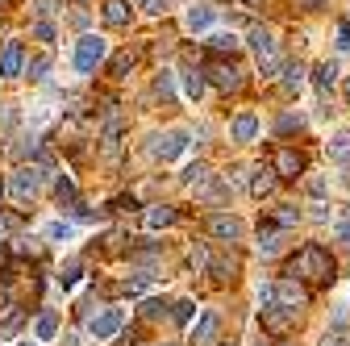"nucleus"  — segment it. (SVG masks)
<instances>
[{"label": "nucleus", "mask_w": 350, "mask_h": 346, "mask_svg": "<svg viewBox=\"0 0 350 346\" xmlns=\"http://www.w3.org/2000/svg\"><path fill=\"white\" fill-rule=\"evenodd\" d=\"M288 276H304V280H313V284H334V258L325 246L309 242V246H300V254L292 258V271Z\"/></svg>", "instance_id": "1"}, {"label": "nucleus", "mask_w": 350, "mask_h": 346, "mask_svg": "<svg viewBox=\"0 0 350 346\" xmlns=\"http://www.w3.org/2000/svg\"><path fill=\"white\" fill-rule=\"evenodd\" d=\"M258 321H262V334H271V338H280V342L296 330V309H284V305H280L275 292H271V284L262 288V313H258Z\"/></svg>", "instance_id": "2"}, {"label": "nucleus", "mask_w": 350, "mask_h": 346, "mask_svg": "<svg viewBox=\"0 0 350 346\" xmlns=\"http://www.w3.org/2000/svg\"><path fill=\"white\" fill-rule=\"evenodd\" d=\"M42 176H46V163H33V167H17L13 176H9V196L17 204H29L42 188Z\"/></svg>", "instance_id": "3"}, {"label": "nucleus", "mask_w": 350, "mask_h": 346, "mask_svg": "<svg viewBox=\"0 0 350 346\" xmlns=\"http://www.w3.org/2000/svg\"><path fill=\"white\" fill-rule=\"evenodd\" d=\"M105 59V38H96V34H83L79 42H75V71H96V63Z\"/></svg>", "instance_id": "4"}, {"label": "nucleus", "mask_w": 350, "mask_h": 346, "mask_svg": "<svg viewBox=\"0 0 350 346\" xmlns=\"http://www.w3.org/2000/svg\"><path fill=\"white\" fill-rule=\"evenodd\" d=\"M204 79H208V83H217L221 92H234V88H242V71H238V63H226V59L208 63V67H204Z\"/></svg>", "instance_id": "5"}, {"label": "nucleus", "mask_w": 350, "mask_h": 346, "mask_svg": "<svg viewBox=\"0 0 350 346\" xmlns=\"http://www.w3.org/2000/svg\"><path fill=\"white\" fill-rule=\"evenodd\" d=\"M271 171H275V180H296L300 171H304V155L292 150V146H280L271 155Z\"/></svg>", "instance_id": "6"}, {"label": "nucleus", "mask_w": 350, "mask_h": 346, "mask_svg": "<svg viewBox=\"0 0 350 346\" xmlns=\"http://www.w3.org/2000/svg\"><path fill=\"white\" fill-rule=\"evenodd\" d=\"M271 292H275V300H280L284 309H304V305H309V292H304V288L296 284V276L275 280V284H271Z\"/></svg>", "instance_id": "7"}, {"label": "nucleus", "mask_w": 350, "mask_h": 346, "mask_svg": "<svg viewBox=\"0 0 350 346\" xmlns=\"http://www.w3.org/2000/svg\"><path fill=\"white\" fill-rule=\"evenodd\" d=\"M121 321H125V313H121V309H100L92 321H88V330H92V338H96V342H105V338H113V334L121 330Z\"/></svg>", "instance_id": "8"}, {"label": "nucleus", "mask_w": 350, "mask_h": 346, "mask_svg": "<svg viewBox=\"0 0 350 346\" xmlns=\"http://www.w3.org/2000/svg\"><path fill=\"white\" fill-rule=\"evenodd\" d=\"M184 150H188V134H184V129H171V134L154 138V155H159L163 163H171V159H180Z\"/></svg>", "instance_id": "9"}, {"label": "nucleus", "mask_w": 350, "mask_h": 346, "mask_svg": "<svg viewBox=\"0 0 350 346\" xmlns=\"http://www.w3.org/2000/svg\"><path fill=\"white\" fill-rule=\"evenodd\" d=\"M25 71V51L21 42H5V51H0V75L5 79H17Z\"/></svg>", "instance_id": "10"}, {"label": "nucleus", "mask_w": 350, "mask_h": 346, "mask_svg": "<svg viewBox=\"0 0 350 346\" xmlns=\"http://www.w3.org/2000/svg\"><path fill=\"white\" fill-rule=\"evenodd\" d=\"M246 42H250V51L258 55V63H267V59H275V34H271L267 25H254Z\"/></svg>", "instance_id": "11"}, {"label": "nucleus", "mask_w": 350, "mask_h": 346, "mask_svg": "<svg viewBox=\"0 0 350 346\" xmlns=\"http://www.w3.org/2000/svg\"><path fill=\"white\" fill-rule=\"evenodd\" d=\"M208 234L217 238V242H238L242 238V226H238V217H226V213H217V217H208Z\"/></svg>", "instance_id": "12"}, {"label": "nucleus", "mask_w": 350, "mask_h": 346, "mask_svg": "<svg viewBox=\"0 0 350 346\" xmlns=\"http://www.w3.org/2000/svg\"><path fill=\"white\" fill-rule=\"evenodd\" d=\"M217 330H221V313H217V309H204L200 321H196V330H192V342H196V346H208V342L217 338Z\"/></svg>", "instance_id": "13"}, {"label": "nucleus", "mask_w": 350, "mask_h": 346, "mask_svg": "<svg viewBox=\"0 0 350 346\" xmlns=\"http://www.w3.org/2000/svg\"><path fill=\"white\" fill-rule=\"evenodd\" d=\"M254 134H258V117L254 113H238L234 125H230V138L234 142H254Z\"/></svg>", "instance_id": "14"}, {"label": "nucleus", "mask_w": 350, "mask_h": 346, "mask_svg": "<svg viewBox=\"0 0 350 346\" xmlns=\"http://www.w3.org/2000/svg\"><path fill=\"white\" fill-rule=\"evenodd\" d=\"M284 250V230L280 226H267V230H258V254H280Z\"/></svg>", "instance_id": "15"}, {"label": "nucleus", "mask_w": 350, "mask_h": 346, "mask_svg": "<svg viewBox=\"0 0 350 346\" xmlns=\"http://www.w3.org/2000/svg\"><path fill=\"white\" fill-rule=\"evenodd\" d=\"M213 21H217V9H213V5H196V9H188V29H192V34H204Z\"/></svg>", "instance_id": "16"}, {"label": "nucleus", "mask_w": 350, "mask_h": 346, "mask_svg": "<svg viewBox=\"0 0 350 346\" xmlns=\"http://www.w3.org/2000/svg\"><path fill=\"white\" fill-rule=\"evenodd\" d=\"M204 67L196 71V67H184V92H188V101H200L204 96Z\"/></svg>", "instance_id": "17"}, {"label": "nucleus", "mask_w": 350, "mask_h": 346, "mask_svg": "<svg viewBox=\"0 0 350 346\" xmlns=\"http://www.w3.org/2000/svg\"><path fill=\"white\" fill-rule=\"evenodd\" d=\"M55 334H59V317H55L51 309H46V313H38V321H33V338H38V342H51Z\"/></svg>", "instance_id": "18"}, {"label": "nucleus", "mask_w": 350, "mask_h": 346, "mask_svg": "<svg viewBox=\"0 0 350 346\" xmlns=\"http://www.w3.org/2000/svg\"><path fill=\"white\" fill-rule=\"evenodd\" d=\"M105 25H113V29L129 25V5H125V0H109V5H105Z\"/></svg>", "instance_id": "19"}, {"label": "nucleus", "mask_w": 350, "mask_h": 346, "mask_svg": "<svg viewBox=\"0 0 350 346\" xmlns=\"http://www.w3.org/2000/svg\"><path fill=\"white\" fill-rule=\"evenodd\" d=\"M117 155H121V117L105 125V159H117Z\"/></svg>", "instance_id": "20"}, {"label": "nucleus", "mask_w": 350, "mask_h": 346, "mask_svg": "<svg viewBox=\"0 0 350 346\" xmlns=\"http://www.w3.org/2000/svg\"><path fill=\"white\" fill-rule=\"evenodd\" d=\"M146 226H150V230H167V226H175V209H171V204H154V209L146 213Z\"/></svg>", "instance_id": "21"}, {"label": "nucleus", "mask_w": 350, "mask_h": 346, "mask_svg": "<svg viewBox=\"0 0 350 346\" xmlns=\"http://www.w3.org/2000/svg\"><path fill=\"white\" fill-rule=\"evenodd\" d=\"M250 192L262 200V196H271L275 192V171L267 167V171H254V180H250Z\"/></svg>", "instance_id": "22"}, {"label": "nucleus", "mask_w": 350, "mask_h": 346, "mask_svg": "<svg viewBox=\"0 0 350 346\" xmlns=\"http://www.w3.org/2000/svg\"><path fill=\"white\" fill-rule=\"evenodd\" d=\"M329 159H334V163H350V129L334 134V142H329Z\"/></svg>", "instance_id": "23"}, {"label": "nucleus", "mask_w": 350, "mask_h": 346, "mask_svg": "<svg viewBox=\"0 0 350 346\" xmlns=\"http://www.w3.org/2000/svg\"><path fill=\"white\" fill-rule=\"evenodd\" d=\"M208 51H213V55H234V51H238V38H234V34H213V38H208Z\"/></svg>", "instance_id": "24"}, {"label": "nucleus", "mask_w": 350, "mask_h": 346, "mask_svg": "<svg viewBox=\"0 0 350 346\" xmlns=\"http://www.w3.org/2000/svg\"><path fill=\"white\" fill-rule=\"evenodd\" d=\"M55 196H59V204H67V209H79V200H75V184H71L67 176H59V184H55Z\"/></svg>", "instance_id": "25"}, {"label": "nucleus", "mask_w": 350, "mask_h": 346, "mask_svg": "<svg viewBox=\"0 0 350 346\" xmlns=\"http://www.w3.org/2000/svg\"><path fill=\"white\" fill-rule=\"evenodd\" d=\"M196 196H200V200H208V204H221V200H230V184H208V188H196Z\"/></svg>", "instance_id": "26"}, {"label": "nucleus", "mask_w": 350, "mask_h": 346, "mask_svg": "<svg viewBox=\"0 0 350 346\" xmlns=\"http://www.w3.org/2000/svg\"><path fill=\"white\" fill-rule=\"evenodd\" d=\"M313 75H317V88H321V92H329L334 83H338V63H321Z\"/></svg>", "instance_id": "27"}, {"label": "nucleus", "mask_w": 350, "mask_h": 346, "mask_svg": "<svg viewBox=\"0 0 350 346\" xmlns=\"http://www.w3.org/2000/svg\"><path fill=\"white\" fill-rule=\"evenodd\" d=\"M296 222H300V209H296V204H280V209H275V226H280V230H292Z\"/></svg>", "instance_id": "28"}, {"label": "nucleus", "mask_w": 350, "mask_h": 346, "mask_svg": "<svg viewBox=\"0 0 350 346\" xmlns=\"http://www.w3.org/2000/svg\"><path fill=\"white\" fill-rule=\"evenodd\" d=\"M196 317V305H192V300H175V305H171V321H180V325H188Z\"/></svg>", "instance_id": "29"}, {"label": "nucleus", "mask_w": 350, "mask_h": 346, "mask_svg": "<svg viewBox=\"0 0 350 346\" xmlns=\"http://www.w3.org/2000/svg\"><path fill=\"white\" fill-rule=\"evenodd\" d=\"M25 75H29V79H46V75H51V55H38V59H29Z\"/></svg>", "instance_id": "30"}, {"label": "nucleus", "mask_w": 350, "mask_h": 346, "mask_svg": "<svg viewBox=\"0 0 350 346\" xmlns=\"http://www.w3.org/2000/svg\"><path fill=\"white\" fill-rule=\"evenodd\" d=\"M71 234H75L71 222H51V226H46V238H51V242H67Z\"/></svg>", "instance_id": "31"}, {"label": "nucleus", "mask_w": 350, "mask_h": 346, "mask_svg": "<svg viewBox=\"0 0 350 346\" xmlns=\"http://www.w3.org/2000/svg\"><path fill=\"white\" fill-rule=\"evenodd\" d=\"M275 129H280V134H300V129H304V117H300V113H284Z\"/></svg>", "instance_id": "32"}, {"label": "nucleus", "mask_w": 350, "mask_h": 346, "mask_svg": "<svg viewBox=\"0 0 350 346\" xmlns=\"http://www.w3.org/2000/svg\"><path fill=\"white\" fill-rule=\"evenodd\" d=\"M304 83V67L300 63H284V88H300Z\"/></svg>", "instance_id": "33"}, {"label": "nucleus", "mask_w": 350, "mask_h": 346, "mask_svg": "<svg viewBox=\"0 0 350 346\" xmlns=\"http://www.w3.org/2000/svg\"><path fill=\"white\" fill-rule=\"evenodd\" d=\"M79 271H83V263H79V258H71V263L63 267V276H59L63 288H75V284H79Z\"/></svg>", "instance_id": "34"}, {"label": "nucleus", "mask_w": 350, "mask_h": 346, "mask_svg": "<svg viewBox=\"0 0 350 346\" xmlns=\"http://www.w3.org/2000/svg\"><path fill=\"white\" fill-rule=\"evenodd\" d=\"M17 325H21V309H13V305H9V313L0 317V334H13Z\"/></svg>", "instance_id": "35"}, {"label": "nucleus", "mask_w": 350, "mask_h": 346, "mask_svg": "<svg viewBox=\"0 0 350 346\" xmlns=\"http://www.w3.org/2000/svg\"><path fill=\"white\" fill-rule=\"evenodd\" d=\"M134 5H138L142 13H150V17H163V13H167V0H134Z\"/></svg>", "instance_id": "36"}, {"label": "nucleus", "mask_w": 350, "mask_h": 346, "mask_svg": "<svg viewBox=\"0 0 350 346\" xmlns=\"http://www.w3.org/2000/svg\"><path fill=\"white\" fill-rule=\"evenodd\" d=\"M321 346H350V342H346V330H342V325H338V330H329V334L321 338Z\"/></svg>", "instance_id": "37"}, {"label": "nucleus", "mask_w": 350, "mask_h": 346, "mask_svg": "<svg viewBox=\"0 0 350 346\" xmlns=\"http://www.w3.org/2000/svg\"><path fill=\"white\" fill-rule=\"evenodd\" d=\"M334 238H338V246H342V250H350V222H338Z\"/></svg>", "instance_id": "38"}, {"label": "nucleus", "mask_w": 350, "mask_h": 346, "mask_svg": "<svg viewBox=\"0 0 350 346\" xmlns=\"http://www.w3.org/2000/svg\"><path fill=\"white\" fill-rule=\"evenodd\" d=\"M129 67H134V55H117L113 59V75H125Z\"/></svg>", "instance_id": "39"}, {"label": "nucleus", "mask_w": 350, "mask_h": 346, "mask_svg": "<svg viewBox=\"0 0 350 346\" xmlns=\"http://www.w3.org/2000/svg\"><path fill=\"white\" fill-rule=\"evenodd\" d=\"M33 34H38L42 42H55V25H51V21H38V25H33Z\"/></svg>", "instance_id": "40"}, {"label": "nucleus", "mask_w": 350, "mask_h": 346, "mask_svg": "<svg viewBox=\"0 0 350 346\" xmlns=\"http://www.w3.org/2000/svg\"><path fill=\"white\" fill-rule=\"evenodd\" d=\"M163 300H146V305H142V317H163Z\"/></svg>", "instance_id": "41"}, {"label": "nucleus", "mask_w": 350, "mask_h": 346, "mask_svg": "<svg viewBox=\"0 0 350 346\" xmlns=\"http://www.w3.org/2000/svg\"><path fill=\"white\" fill-rule=\"evenodd\" d=\"M17 254H42V246H38L33 238H21V242H17Z\"/></svg>", "instance_id": "42"}, {"label": "nucleus", "mask_w": 350, "mask_h": 346, "mask_svg": "<svg viewBox=\"0 0 350 346\" xmlns=\"http://www.w3.org/2000/svg\"><path fill=\"white\" fill-rule=\"evenodd\" d=\"M154 92H159V96H171V75H167V71L154 79Z\"/></svg>", "instance_id": "43"}, {"label": "nucleus", "mask_w": 350, "mask_h": 346, "mask_svg": "<svg viewBox=\"0 0 350 346\" xmlns=\"http://www.w3.org/2000/svg\"><path fill=\"white\" fill-rule=\"evenodd\" d=\"M192 267H208V250L204 246H192Z\"/></svg>", "instance_id": "44"}, {"label": "nucleus", "mask_w": 350, "mask_h": 346, "mask_svg": "<svg viewBox=\"0 0 350 346\" xmlns=\"http://www.w3.org/2000/svg\"><path fill=\"white\" fill-rule=\"evenodd\" d=\"M338 51H350V25L346 21L338 25Z\"/></svg>", "instance_id": "45"}, {"label": "nucleus", "mask_w": 350, "mask_h": 346, "mask_svg": "<svg viewBox=\"0 0 350 346\" xmlns=\"http://www.w3.org/2000/svg\"><path fill=\"white\" fill-rule=\"evenodd\" d=\"M13 226H17V222H13V217H9V213H0V234H9V230H13Z\"/></svg>", "instance_id": "46"}, {"label": "nucleus", "mask_w": 350, "mask_h": 346, "mask_svg": "<svg viewBox=\"0 0 350 346\" xmlns=\"http://www.w3.org/2000/svg\"><path fill=\"white\" fill-rule=\"evenodd\" d=\"M309 192L313 196H325V180H309Z\"/></svg>", "instance_id": "47"}, {"label": "nucleus", "mask_w": 350, "mask_h": 346, "mask_svg": "<svg viewBox=\"0 0 350 346\" xmlns=\"http://www.w3.org/2000/svg\"><path fill=\"white\" fill-rule=\"evenodd\" d=\"M38 5H42L38 13H55V5H59V0H38Z\"/></svg>", "instance_id": "48"}, {"label": "nucleus", "mask_w": 350, "mask_h": 346, "mask_svg": "<svg viewBox=\"0 0 350 346\" xmlns=\"http://www.w3.org/2000/svg\"><path fill=\"white\" fill-rule=\"evenodd\" d=\"M59 346H79V338H75V334H67V338H63Z\"/></svg>", "instance_id": "49"}, {"label": "nucleus", "mask_w": 350, "mask_h": 346, "mask_svg": "<svg viewBox=\"0 0 350 346\" xmlns=\"http://www.w3.org/2000/svg\"><path fill=\"white\" fill-rule=\"evenodd\" d=\"M346 105H350V79H346Z\"/></svg>", "instance_id": "50"}, {"label": "nucleus", "mask_w": 350, "mask_h": 346, "mask_svg": "<svg viewBox=\"0 0 350 346\" xmlns=\"http://www.w3.org/2000/svg\"><path fill=\"white\" fill-rule=\"evenodd\" d=\"M5 5H13V0H0V9H5Z\"/></svg>", "instance_id": "51"}, {"label": "nucleus", "mask_w": 350, "mask_h": 346, "mask_svg": "<svg viewBox=\"0 0 350 346\" xmlns=\"http://www.w3.org/2000/svg\"><path fill=\"white\" fill-rule=\"evenodd\" d=\"M226 346H234V342H226Z\"/></svg>", "instance_id": "52"}, {"label": "nucleus", "mask_w": 350, "mask_h": 346, "mask_svg": "<svg viewBox=\"0 0 350 346\" xmlns=\"http://www.w3.org/2000/svg\"><path fill=\"white\" fill-rule=\"evenodd\" d=\"M254 5H258V0H254Z\"/></svg>", "instance_id": "53"}]
</instances>
